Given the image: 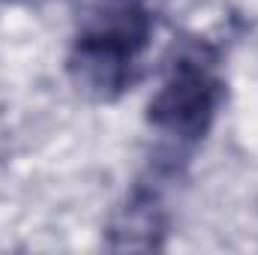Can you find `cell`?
<instances>
[{"mask_svg": "<svg viewBox=\"0 0 258 255\" xmlns=\"http://www.w3.org/2000/svg\"><path fill=\"white\" fill-rule=\"evenodd\" d=\"M225 87L204 51L180 54L147 105V123L177 147L198 144L219 114Z\"/></svg>", "mask_w": 258, "mask_h": 255, "instance_id": "cell-1", "label": "cell"}, {"mask_svg": "<svg viewBox=\"0 0 258 255\" xmlns=\"http://www.w3.org/2000/svg\"><path fill=\"white\" fill-rule=\"evenodd\" d=\"M168 222L165 213L156 201L153 192H135L129 198V204H123L111 225H108V240L114 249H153L162 243Z\"/></svg>", "mask_w": 258, "mask_h": 255, "instance_id": "cell-3", "label": "cell"}, {"mask_svg": "<svg viewBox=\"0 0 258 255\" xmlns=\"http://www.w3.org/2000/svg\"><path fill=\"white\" fill-rule=\"evenodd\" d=\"M144 48L117 33L81 27L66 57V72L75 90L93 102H114L135 81V57Z\"/></svg>", "mask_w": 258, "mask_h": 255, "instance_id": "cell-2", "label": "cell"}]
</instances>
